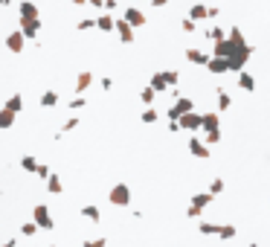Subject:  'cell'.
<instances>
[{
	"mask_svg": "<svg viewBox=\"0 0 270 247\" xmlns=\"http://www.w3.org/2000/svg\"><path fill=\"white\" fill-rule=\"evenodd\" d=\"M9 3H12V0H0V6H9Z\"/></svg>",
	"mask_w": 270,
	"mask_h": 247,
	"instance_id": "50",
	"label": "cell"
},
{
	"mask_svg": "<svg viewBox=\"0 0 270 247\" xmlns=\"http://www.w3.org/2000/svg\"><path fill=\"white\" fill-rule=\"evenodd\" d=\"M163 73H166V84H169V87H177V82H180V76H177L175 70H163Z\"/></svg>",
	"mask_w": 270,
	"mask_h": 247,
	"instance_id": "37",
	"label": "cell"
},
{
	"mask_svg": "<svg viewBox=\"0 0 270 247\" xmlns=\"http://www.w3.org/2000/svg\"><path fill=\"white\" fill-rule=\"evenodd\" d=\"M140 99H143V105L148 108V105H154V99H157V93H154V90H151V87L145 84V87L140 90Z\"/></svg>",
	"mask_w": 270,
	"mask_h": 247,
	"instance_id": "29",
	"label": "cell"
},
{
	"mask_svg": "<svg viewBox=\"0 0 270 247\" xmlns=\"http://www.w3.org/2000/svg\"><path fill=\"white\" fill-rule=\"evenodd\" d=\"M177 125H180V131L198 134V131H201V114H198V111H189V114L177 116Z\"/></svg>",
	"mask_w": 270,
	"mask_h": 247,
	"instance_id": "6",
	"label": "cell"
},
{
	"mask_svg": "<svg viewBox=\"0 0 270 247\" xmlns=\"http://www.w3.org/2000/svg\"><path fill=\"white\" fill-rule=\"evenodd\" d=\"M186 146H189V151H192V157H198V160H206V157H209V146H206V143H204L201 137H195V134H192Z\"/></svg>",
	"mask_w": 270,
	"mask_h": 247,
	"instance_id": "12",
	"label": "cell"
},
{
	"mask_svg": "<svg viewBox=\"0 0 270 247\" xmlns=\"http://www.w3.org/2000/svg\"><path fill=\"white\" fill-rule=\"evenodd\" d=\"M172 93H175V105H169V111H166V116H169V119H177V116H183V114L195 111V99H192V96H183L177 87H172Z\"/></svg>",
	"mask_w": 270,
	"mask_h": 247,
	"instance_id": "1",
	"label": "cell"
},
{
	"mask_svg": "<svg viewBox=\"0 0 270 247\" xmlns=\"http://www.w3.org/2000/svg\"><path fill=\"white\" fill-rule=\"evenodd\" d=\"M67 3H73V6H84L87 0H67Z\"/></svg>",
	"mask_w": 270,
	"mask_h": 247,
	"instance_id": "49",
	"label": "cell"
},
{
	"mask_svg": "<svg viewBox=\"0 0 270 247\" xmlns=\"http://www.w3.org/2000/svg\"><path fill=\"white\" fill-rule=\"evenodd\" d=\"M32 221L38 224V230H52V227H55V218H52V213H49L47 204H38V207L32 210Z\"/></svg>",
	"mask_w": 270,
	"mask_h": 247,
	"instance_id": "5",
	"label": "cell"
},
{
	"mask_svg": "<svg viewBox=\"0 0 270 247\" xmlns=\"http://www.w3.org/2000/svg\"><path fill=\"white\" fill-rule=\"evenodd\" d=\"M17 15H20V20H32V17H38V6H35L32 0H20Z\"/></svg>",
	"mask_w": 270,
	"mask_h": 247,
	"instance_id": "15",
	"label": "cell"
},
{
	"mask_svg": "<svg viewBox=\"0 0 270 247\" xmlns=\"http://www.w3.org/2000/svg\"><path fill=\"white\" fill-rule=\"evenodd\" d=\"M215 93H218V114L230 111V108H233V96H230L227 90H215Z\"/></svg>",
	"mask_w": 270,
	"mask_h": 247,
	"instance_id": "25",
	"label": "cell"
},
{
	"mask_svg": "<svg viewBox=\"0 0 270 247\" xmlns=\"http://www.w3.org/2000/svg\"><path fill=\"white\" fill-rule=\"evenodd\" d=\"M218 17H221V6H218V3L206 6V20H218Z\"/></svg>",
	"mask_w": 270,
	"mask_h": 247,
	"instance_id": "36",
	"label": "cell"
},
{
	"mask_svg": "<svg viewBox=\"0 0 270 247\" xmlns=\"http://www.w3.org/2000/svg\"><path fill=\"white\" fill-rule=\"evenodd\" d=\"M148 87H151L154 93H166V90H169V84H166V73L157 70V73L151 76V84H148Z\"/></svg>",
	"mask_w": 270,
	"mask_h": 247,
	"instance_id": "19",
	"label": "cell"
},
{
	"mask_svg": "<svg viewBox=\"0 0 270 247\" xmlns=\"http://www.w3.org/2000/svg\"><path fill=\"white\" fill-rule=\"evenodd\" d=\"M221 242H233L236 236H238V227L236 224H218V233H215Z\"/></svg>",
	"mask_w": 270,
	"mask_h": 247,
	"instance_id": "20",
	"label": "cell"
},
{
	"mask_svg": "<svg viewBox=\"0 0 270 247\" xmlns=\"http://www.w3.org/2000/svg\"><path fill=\"white\" fill-rule=\"evenodd\" d=\"M81 215H84L90 224H99V221H102V213H99L96 204H84V207H81Z\"/></svg>",
	"mask_w": 270,
	"mask_h": 247,
	"instance_id": "22",
	"label": "cell"
},
{
	"mask_svg": "<svg viewBox=\"0 0 270 247\" xmlns=\"http://www.w3.org/2000/svg\"><path fill=\"white\" fill-rule=\"evenodd\" d=\"M20 26V35L26 38V41H38V32H41V17H32V20H17Z\"/></svg>",
	"mask_w": 270,
	"mask_h": 247,
	"instance_id": "9",
	"label": "cell"
},
{
	"mask_svg": "<svg viewBox=\"0 0 270 247\" xmlns=\"http://www.w3.org/2000/svg\"><path fill=\"white\" fill-rule=\"evenodd\" d=\"M250 58H253V47H250V44H244V47H238V49L227 58V70H230V73H241V70L247 67V61H250Z\"/></svg>",
	"mask_w": 270,
	"mask_h": 247,
	"instance_id": "2",
	"label": "cell"
},
{
	"mask_svg": "<svg viewBox=\"0 0 270 247\" xmlns=\"http://www.w3.org/2000/svg\"><path fill=\"white\" fill-rule=\"evenodd\" d=\"M236 76H238V87H241L244 93H253V90H256V79H253V73L241 70V73H236Z\"/></svg>",
	"mask_w": 270,
	"mask_h": 247,
	"instance_id": "18",
	"label": "cell"
},
{
	"mask_svg": "<svg viewBox=\"0 0 270 247\" xmlns=\"http://www.w3.org/2000/svg\"><path fill=\"white\" fill-rule=\"evenodd\" d=\"M47 192H52V195H61V192H64L61 178H58L55 172H49V178H47Z\"/></svg>",
	"mask_w": 270,
	"mask_h": 247,
	"instance_id": "24",
	"label": "cell"
},
{
	"mask_svg": "<svg viewBox=\"0 0 270 247\" xmlns=\"http://www.w3.org/2000/svg\"><path fill=\"white\" fill-rule=\"evenodd\" d=\"M247 247H259V245H247Z\"/></svg>",
	"mask_w": 270,
	"mask_h": 247,
	"instance_id": "51",
	"label": "cell"
},
{
	"mask_svg": "<svg viewBox=\"0 0 270 247\" xmlns=\"http://www.w3.org/2000/svg\"><path fill=\"white\" fill-rule=\"evenodd\" d=\"M195 29H198V23L189 20V17H183V32H195Z\"/></svg>",
	"mask_w": 270,
	"mask_h": 247,
	"instance_id": "43",
	"label": "cell"
},
{
	"mask_svg": "<svg viewBox=\"0 0 270 247\" xmlns=\"http://www.w3.org/2000/svg\"><path fill=\"white\" fill-rule=\"evenodd\" d=\"M35 233H38V224H35V221H23V224H20V236H26V239H32Z\"/></svg>",
	"mask_w": 270,
	"mask_h": 247,
	"instance_id": "34",
	"label": "cell"
},
{
	"mask_svg": "<svg viewBox=\"0 0 270 247\" xmlns=\"http://www.w3.org/2000/svg\"><path fill=\"white\" fill-rule=\"evenodd\" d=\"M183 55H186L189 64H198V67H204V64L209 61V52H204V49H198V47H189Z\"/></svg>",
	"mask_w": 270,
	"mask_h": 247,
	"instance_id": "13",
	"label": "cell"
},
{
	"mask_svg": "<svg viewBox=\"0 0 270 247\" xmlns=\"http://www.w3.org/2000/svg\"><path fill=\"white\" fill-rule=\"evenodd\" d=\"M140 119H143V122H145V125H154V122H157V119H160V114H157V111H154V108H151V105H148V108H145V111H143V116H140Z\"/></svg>",
	"mask_w": 270,
	"mask_h": 247,
	"instance_id": "30",
	"label": "cell"
},
{
	"mask_svg": "<svg viewBox=\"0 0 270 247\" xmlns=\"http://www.w3.org/2000/svg\"><path fill=\"white\" fill-rule=\"evenodd\" d=\"M113 32L119 35V41H122V44H134V38H137V35H134V26H131V23H125L122 17H116V20H113Z\"/></svg>",
	"mask_w": 270,
	"mask_h": 247,
	"instance_id": "10",
	"label": "cell"
},
{
	"mask_svg": "<svg viewBox=\"0 0 270 247\" xmlns=\"http://www.w3.org/2000/svg\"><path fill=\"white\" fill-rule=\"evenodd\" d=\"M15 116H17V114H12V111L0 108V131H9V128L15 125Z\"/></svg>",
	"mask_w": 270,
	"mask_h": 247,
	"instance_id": "26",
	"label": "cell"
},
{
	"mask_svg": "<svg viewBox=\"0 0 270 247\" xmlns=\"http://www.w3.org/2000/svg\"><path fill=\"white\" fill-rule=\"evenodd\" d=\"M90 84H93V73H90V70H81V73L76 76V93H87Z\"/></svg>",
	"mask_w": 270,
	"mask_h": 247,
	"instance_id": "17",
	"label": "cell"
},
{
	"mask_svg": "<svg viewBox=\"0 0 270 247\" xmlns=\"http://www.w3.org/2000/svg\"><path fill=\"white\" fill-rule=\"evenodd\" d=\"M20 169H23V172H35V169H38V160H35L32 154H23V157H20Z\"/></svg>",
	"mask_w": 270,
	"mask_h": 247,
	"instance_id": "31",
	"label": "cell"
},
{
	"mask_svg": "<svg viewBox=\"0 0 270 247\" xmlns=\"http://www.w3.org/2000/svg\"><path fill=\"white\" fill-rule=\"evenodd\" d=\"M204 67H206L212 76H224V73H230V70H227V58H218V55H209V61H206Z\"/></svg>",
	"mask_w": 270,
	"mask_h": 247,
	"instance_id": "14",
	"label": "cell"
},
{
	"mask_svg": "<svg viewBox=\"0 0 270 247\" xmlns=\"http://www.w3.org/2000/svg\"><path fill=\"white\" fill-rule=\"evenodd\" d=\"M49 172H52V169H49V166H47V163H38V169H35V172H32V175H38V178H41V181H47V178H49Z\"/></svg>",
	"mask_w": 270,
	"mask_h": 247,
	"instance_id": "40",
	"label": "cell"
},
{
	"mask_svg": "<svg viewBox=\"0 0 270 247\" xmlns=\"http://www.w3.org/2000/svg\"><path fill=\"white\" fill-rule=\"evenodd\" d=\"M15 245H17V242H15V239H9V242H3L0 247H15Z\"/></svg>",
	"mask_w": 270,
	"mask_h": 247,
	"instance_id": "47",
	"label": "cell"
},
{
	"mask_svg": "<svg viewBox=\"0 0 270 247\" xmlns=\"http://www.w3.org/2000/svg\"><path fill=\"white\" fill-rule=\"evenodd\" d=\"M169 3H172V0H151L154 9H163V6H169Z\"/></svg>",
	"mask_w": 270,
	"mask_h": 247,
	"instance_id": "46",
	"label": "cell"
},
{
	"mask_svg": "<svg viewBox=\"0 0 270 247\" xmlns=\"http://www.w3.org/2000/svg\"><path fill=\"white\" fill-rule=\"evenodd\" d=\"M102 9H105V12H113V9H116V0H102Z\"/></svg>",
	"mask_w": 270,
	"mask_h": 247,
	"instance_id": "45",
	"label": "cell"
},
{
	"mask_svg": "<svg viewBox=\"0 0 270 247\" xmlns=\"http://www.w3.org/2000/svg\"><path fill=\"white\" fill-rule=\"evenodd\" d=\"M76 128H79V116H70V119L61 125V131H76Z\"/></svg>",
	"mask_w": 270,
	"mask_h": 247,
	"instance_id": "41",
	"label": "cell"
},
{
	"mask_svg": "<svg viewBox=\"0 0 270 247\" xmlns=\"http://www.w3.org/2000/svg\"><path fill=\"white\" fill-rule=\"evenodd\" d=\"M204 143H206V146H215V143H221V131H209V134H204Z\"/></svg>",
	"mask_w": 270,
	"mask_h": 247,
	"instance_id": "39",
	"label": "cell"
},
{
	"mask_svg": "<svg viewBox=\"0 0 270 247\" xmlns=\"http://www.w3.org/2000/svg\"><path fill=\"white\" fill-rule=\"evenodd\" d=\"M209 204H212V195H209V192H198V195H192V204H189L186 215H189V218H201Z\"/></svg>",
	"mask_w": 270,
	"mask_h": 247,
	"instance_id": "4",
	"label": "cell"
},
{
	"mask_svg": "<svg viewBox=\"0 0 270 247\" xmlns=\"http://www.w3.org/2000/svg\"><path fill=\"white\" fill-rule=\"evenodd\" d=\"M6 111H12V114H20L23 111V96L20 93H12L9 99H6V105H3Z\"/></svg>",
	"mask_w": 270,
	"mask_h": 247,
	"instance_id": "23",
	"label": "cell"
},
{
	"mask_svg": "<svg viewBox=\"0 0 270 247\" xmlns=\"http://www.w3.org/2000/svg\"><path fill=\"white\" fill-rule=\"evenodd\" d=\"M58 105V93L55 90H44L41 93V108H55Z\"/></svg>",
	"mask_w": 270,
	"mask_h": 247,
	"instance_id": "27",
	"label": "cell"
},
{
	"mask_svg": "<svg viewBox=\"0 0 270 247\" xmlns=\"http://www.w3.org/2000/svg\"><path fill=\"white\" fill-rule=\"evenodd\" d=\"M76 29H79V32H90V29H96V17H81V20L76 23Z\"/></svg>",
	"mask_w": 270,
	"mask_h": 247,
	"instance_id": "33",
	"label": "cell"
},
{
	"mask_svg": "<svg viewBox=\"0 0 270 247\" xmlns=\"http://www.w3.org/2000/svg\"><path fill=\"white\" fill-rule=\"evenodd\" d=\"M206 38H209V41H215V44H218V41H224V38H227V32H224V29H221V26H218V23H212V26H209V29H206Z\"/></svg>",
	"mask_w": 270,
	"mask_h": 247,
	"instance_id": "28",
	"label": "cell"
},
{
	"mask_svg": "<svg viewBox=\"0 0 270 247\" xmlns=\"http://www.w3.org/2000/svg\"><path fill=\"white\" fill-rule=\"evenodd\" d=\"M6 49H9V52H15V55H20V52L26 49V38L20 35V29L6 32Z\"/></svg>",
	"mask_w": 270,
	"mask_h": 247,
	"instance_id": "7",
	"label": "cell"
},
{
	"mask_svg": "<svg viewBox=\"0 0 270 247\" xmlns=\"http://www.w3.org/2000/svg\"><path fill=\"white\" fill-rule=\"evenodd\" d=\"M113 20H116V17H111V12H102V15L96 17V29H99V32H113Z\"/></svg>",
	"mask_w": 270,
	"mask_h": 247,
	"instance_id": "21",
	"label": "cell"
},
{
	"mask_svg": "<svg viewBox=\"0 0 270 247\" xmlns=\"http://www.w3.org/2000/svg\"><path fill=\"white\" fill-rule=\"evenodd\" d=\"M186 17H189V20H195V23H204V20H206V3H192Z\"/></svg>",
	"mask_w": 270,
	"mask_h": 247,
	"instance_id": "16",
	"label": "cell"
},
{
	"mask_svg": "<svg viewBox=\"0 0 270 247\" xmlns=\"http://www.w3.org/2000/svg\"><path fill=\"white\" fill-rule=\"evenodd\" d=\"M122 20L131 23L134 29H140V26H145V12L137 6H128V9H122Z\"/></svg>",
	"mask_w": 270,
	"mask_h": 247,
	"instance_id": "8",
	"label": "cell"
},
{
	"mask_svg": "<svg viewBox=\"0 0 270 247\" xmlns=\"http://www.w3.org/2000/svg\"><path fill=\"white\" fill-rule=\"evenodd\" d=\"M84 105H87V99H84V96H73V99H70V111H81Z\"/></svg>",
	"mask_w": 270,
	"mask_h": 247,
	"instance_id": "38",
	"label": "cell"
},
{
	"mask_svg": "<svg viewBox=\"0 0 270 247\" xmlns=\"http://www.w3.org/2000/svg\"><path fill=\"white\" fill-rule=\"evenodd\" d=\"M198 233H201V236H215V233H218V224H212V221H201V224H198Z\"/></svg>",
	"mask_w": 270,
	"mask_h": 247,
	"instance_id": "32",
	"label": "cell"
},
{
	"mask_svg": "<svg viewBox=\"0 0 270 247\" xmlns=\"http://www.w3.org/2000/svg\"><path fill=\"white\" fill-rule=\"evenodd\" d=\"M99 84H102V90H111V87H113V79H108V76H102V79H99Z\"/></svg>",
	"mask_w": 270,
	"mask_h": 247,
	"instance_id": "44",
	"label": "cell"
},
{
	"mask_svg": "<svg viewBox=\"0 0 270 247\" xmlns=\"http://www.w3.org/2000/svg\"><path fill=\"white\" fill-rule=\"evenodd\" d=\"M90 6H96V9H102V0H87Z\"/></svg>",
	"mask_w": 270,
	"mask_h": 247,
	"instance_id": "48",
	"label": "cell"
},
{
	"mask_svg": "<svg viewBox=\"0 0 270 247\" xmlns=\"http://www.w3.org/2000/svg\"><path fill=\"white\" fill-rule=\"evenodd\" d=\"M81 247H108V242H105V239L99 236V239H87V242H84Z\"/></svg>",
	"mask_w": 270,
	"mask_h": 247,
	"instance_id": "42",
	"label": "cell"
},
{
	"mask_svg": "<svg viewBox=\"0 0 270 247\" xmlns=\"http://www.w3.org/2000/svg\"><path fill=\"white\" fill-rule=\"evenodd\" d=\"M206 192H209L212 198H215V195H221V192H224V181H221V178H215V181L209 183V189H206Z\"/></svg>",
	"mask_w": 270,
	"mask_h": 247,
	"instance_id": "35",
	"label": "cell"
},
{
	"mask_svg": "<svg viewBox=\"0 0 270 247\" xmlns=\"http://www.w3.org/2000/svg\"><path fill=\"white\" fill-rule=\"evenodd\" d=\"M201 131H204V134H209V131H221V116H218L215 111L201 114Z\"/></svg>",
	"mask_w": 270,
	"mask_h": 247,
	"instance_id": "11",
	"label": "cell"
},
{
	"mask_svg": "<svg viewBox=\"0 0 270 247\" xmlns=\"http://www.w3.org/2000/svg\"><path fill=\"white\" fill-rule=\"evenodd\" d=\"M108 201H111L113 207H128V204H131V186H128V183H116V186H111Z\"/></svg>",
	"mask_w": 270,
	"mask_h": 247,
	"instance_id": "3",
	"label": "cell"
}]
</instances>
